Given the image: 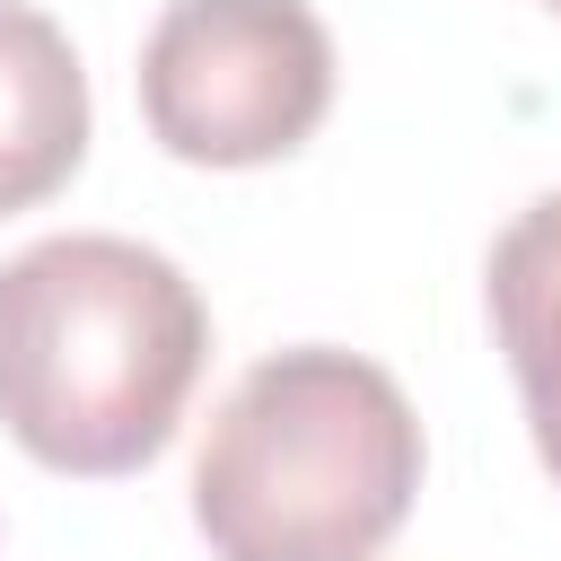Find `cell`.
<instances>
[{
    "instance_id": "6da1fadb",
    "label": "cell",
    "mask_w": 561,
    "mask_h": 561,
    "mask_svg": "<svg viewBox=\"0 0 561 561\" xmlns=\"http://www.w3.org/2000/svg\"><path fill=\"white\" fill-rule=\"evenodd\" d=\"M210 359L202 289L140 237L70 228L0 263V430L79 482L140 473Z\"/></svg>"
},
{
    "instance_id": "7a4b0ae2",
    "label": "cell",
    "mask_w": 561,
    "mask_h": 561,
    "mask_svg": "<svg viewBox=\"0 0 561 561\" xmlns=\"http://www.w3.org/2000/svg\"><path fill=\"white\" fill-rule=\"evenodd\" d=\"M421 412L333 342L254 359L202 430L193 526L210 561H377L421 491Z\"/></svg>"
},
{
    "instance_id": "3957f363",
    "label": "cell",
    "mask_w": 561,
    "mask_h": 561,
    "mask_svg": "<svg viewBox=\"0 0 561 561\" xmlns=\"http://www.w3.org/2000/svg\"><path fill=\"white\" fill-rule=\"evenodd\" d=\"M333 105V35L307 0H167L140 44L149 140L184 167H272Z\"/></svg>"
},
{
    "instance_id": "277c9868",
    "label": "cell",
    "mask_w": 561,
    "mask_h": 561,
    "mask_svg": "<svg viewBox=\"0 0 561 561\" xmlns=\"http://www.w3.org/2000/svg\"><path fill=\"white\" fill-rule=\"evenodd\" d=\"M88 158V70L35 0H0V219L61 193Z\"/></svg>"
},
{
    "instance_id": "5b68a950",
    "label": "cell",
    "mask_w": 561,
    "mask_h": 561,
    "mask_svg": "<svg viewBox=\"0 0 561 561\" xmlns=\"http://www.w3.org/2000/svg\"><path fill=\"white\" fill-rule=\"evenodd\" d=\"M482 289H491V324H500V351H508L517 394H526L535 456L561 482V193L526 202L500 228Z\"/></svg>"
},
{
    "instance_id": "8992f818",
    "label": "cell",
    "mask_w": 561,
    "mask_h": 561,
    "mask_svg": "<svg viewBox=\"0 0 561 561\" xmlns=\"http://www.w3.org/2000/svg\"><path fill=\"white\" fill-rule=\"evenodd\" d=\"M552 9H561V0H552Z\"/></svg>"
}]
</instances>
